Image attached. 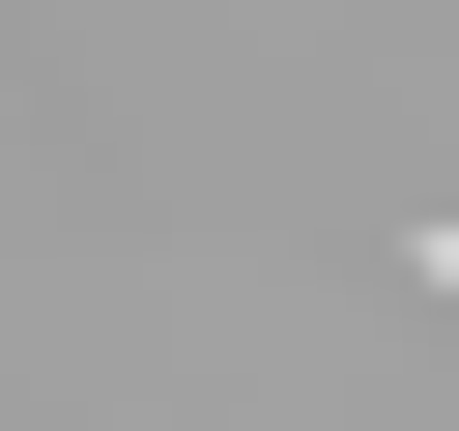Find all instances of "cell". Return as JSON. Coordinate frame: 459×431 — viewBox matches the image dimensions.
<instances>
[{"label": "cell", "mask_w": 459, "mask_h": 431, "mask_svg": "<svg viewBox=\"0 0 459 431\" xmlns=\"http://www.w3.org/2000/svg\"><path fill=\"white\" fill-rule=\"evenodd\" d=\"M402 259H430V316H459V230H402Z\"/></svg>", "instance_id": "obj_1"}]
</instances>
